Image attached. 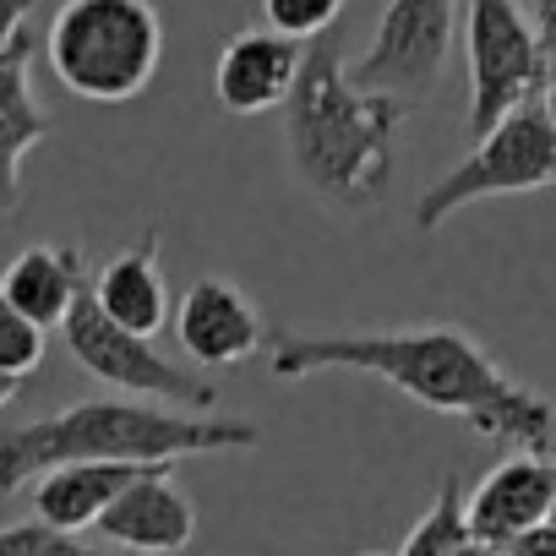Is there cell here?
Returning a JSON list of instances; mask_svg holds the SVG:
<instances>
[{"label":"cell","mask_w":556,"mask_h":556,"mask_svg":"<svg viewBox=\"0 0 556 556\" xmlns=\"http://www.w3.org/2000/svg\"><path fill=\"white\" fill-rule=\"evenodd\" d=\"M267 371L301 382L323 371H361L404 399L464 420L475 437L551 447L556 409L545 393L518 382L469 328L458 323H420V328H355V333H273Z\"/></svg>","instance_id":"1"},{"label":"cell","mask_w":556,"mask_h":556,"mask_svg":"<svg viewBox=\"0 0 556 556\" xmlns=\"http://www.w3.org/2000/svg\"><path fill=\"white\" fill-rule=\"evenodd\" d=\"M409 104L393 93H371L350 77L339 34H317L306 45L295 93L285 104V148L295 180L339 213H366L393 169V137Z\"/></svg>","instance_id":"2"},{"label":"cell","mask_w":556,"mask_h":556,"mask_svg":"<svg viewBox=\"0 0 556 556\" xmlns=\"http://www.w3.org/2000/svg\"><path fill=\"white\" fill-rule=\"evenodd\" d=\"M256 420L180 409L164 399H83L61 415L0 431V496L34 485L45 469L72 458H121V464H180L197 453H245L256 447Z\"/></svg>","instance_id":"3"},{"label":"cell","mask_w":556,"mask_h":556,"mask_svg":"<svg viewBox=\"0 0 556 556\" xmlns=\"http://www.w3.org/2000/svg\"><path fill=\"white\" fill-rule=\"evenodd\" d=\"M50 72L88 104L137 99L164 61V23L153 0H66L45 39Z\"/></svg>","instance_id":"4"},{"label":"cell","mask_w":556,"mask_h":556,"mask_svg":"<svg viewBox=\"0 0 556 556\" xmlns=\"http://www.w3.org/2000/svg\"><path fill=\"white\" fill-rule=\"evenodd\" d=\"M556 186V126L545 115V104H518L513 115H502L491 131H480V142L437 180L420 191L415 202V229H442L453 213L491 202V197H523V191H545Z\"/></svg>","instance_id":"5"},{"label":"cell","mask_w":556,"mask_h":556,"mask_svg":"<svg viewBox=\"0 0 556 556\" xmlns=\"http://www.w3.org/2000/svg\"><path fill=\"white\" fill-rule=\"evenodd\" d=\"M61 339H66L72 361H77L88 377H99V382H110V388H121V393L164 399V404H180V409H213V404H218V382H213V377H197V371L175 366L169 355L153 350L148 333L121 328V323L99 306L93 278L77 290V301H72V312H66V323H61Z\"/></svg>","instance_id":"6"},{"label":"cell","mask_w":556,"mask_h":556,"mask_svg":"<svg viewBox=\"0 0 556 556\" xmlns=\"http://www.w3.org/2000/svg\"><path fill=\"white\" fill-rule=\"evenodd\" d=\"M464 61H469L475 137L491 131L518 104H529L551 77L540 28H534V17H523L518 0H469L464 7Z\"/></svg>","instance_id":"7"},{"label":"cell","mask_w":556,"mask_h":556,"mask_svg":"<svg viewBox=\"0 0 556 556\" xmlns=\"http://www.w3.org/2000/svg\"><path fill=\"white\" fill-rule=\"evenodd\" d=\"M453 28H458V0H388L371 45L350 61V77L361 88L393 93L415 110L442 83Z\"/></svg>","instance_id":"8"},{"label":"cell","mask_w":556,"mask_h":556,"mask_svg":"<svg viewBox=\"0 0 556 556\" xmlns=\"http://www.w3.org/2000/svg\"><path fill=\"white\" fill-rule=\"evenodd\" d=\"M175 339L202 371H229V366H245L267 344V328H262V312L240 295V285L197 278L175 306Z\"/></svg>","instance_id":"9"},{"label":"cell","mask_w":556,"mask_h":556,"mask_svg":"<svg viewBox=\"0 0 556 556\" xmlns=\"http://www.w3.org/2000/svg\"><path fill=\"white\" fill-rule=\"evenodd\" d=\"M301 61H306V39L278 34V28H245L224 45V55L213 66V93L229 115L285 110L295 93Z\"/></svg>","instance_id":"10"},{"label":"cell","mask_w":556,"mask_h":556,"mask_svg":"<svg viewBox=\"0 0 556 556\" xmlns=\"http://www.w3.org/2000/svg\"><path fill=\"white\" fill-rule=\"evenodd\" d=\"M556 502V453L523 447L518 458H502L475 491H469V523L480 551H507L529 523H540Z\"/></svg>","instance_id":"11"},{"label":"cell","mask_w":556,"mask_h":556,"mask_svg":"<svg viewBox=\"0 0 556 556\" xmlns=\"http://www.w3.org/2000/svg\"><path fill=\"white\" fill-rule=\"evenodd\" d=\"M175 464H153L142 469L99 518V534L110 545H131V551H186L197 534V502L180 491V480L169 475Z\"/></svg>","instance_id":"12"},{"label":"cell","mask_w":556,"mask_h":556,"mask_svg":"<svg viewBox=\"0 0 556 556\" xmlns=\"http://www.w3.org/2000/svg\"><path fill=\"white\" fill-rule=\"evenodd\" d=\"M55 121L34 93V34L23 28L0 50V213L23 207V159L50 142Z\"/></svg>","instance_id":"13"},{"label":"cell","mask_w":556,"mask_h":556,"mask_svg":"<svg viewBox=\"0 0 556 556\" xmlns=\"http://www.w3.org/2000/svg\"><path fill=\"white\" fill-rule=\"evenodd\" d=\"M153 464H121V458H72V464H55L34 480V513L61 523L66 534H83V529H99L104 507Z\"/></svg>","instance_id":"14"},{"label":"cell","mask_w":556,"mask_h":556,"mask_svg":"<svg viewBox=\"0 0 556 556\" xmlns=\"http://www.w3.org/2000/svg\"><path fill=\"white\" fill-rule=\"evenodd\" d=\"M93 295L99 306L131 328V333H164L169 323V285H164V262H159V229H148L137 245H126L121 256H110L93 273Z\"/></svg>","instance_id":"15"},{"label":"cell","mask_w":556,"mask_h":556,"mask_svg":"<svg viewBox=\"0 0 556 556\" xmlns=\"http://www.w3.org/2000/svg\"><path fill=\"white\" fill-rule=\"evenodd\" d=\"M88 285V256L83 245H55V240H39L28 251H17L0 273V295L17 301L34 323L45 328H61L77 290Z\"/></svg>","instance_id":"16"},{"label":"cell","mask_w":556,"mask_h":556,"mask_svg":"<svg viewBox=\"0 0 556 556\" xmlns=\"http://www.w3.org/2000/svg\"><path fill=\"white\" fill-rule=\"evenodd\" d=\"M404 556H447V551H480L475 523H469V496L458 485V475H447L431 496V507L420 513V523L404 534L399 545Z\"/></svg>","instance_id":"17"},{"label":"cell","mask_w":556,"mask_h":556,"mask_svg":"<svg viewBox=\"0 0 556 556\" xmlns=\"http://www.w3.org/2000/svg\"><path fill=\"white\" fill-rule=\"evenodd\" d=\"M45 323H34L17 301L0 295V366L12 377H34L45 366Z\"/></svg>","instance_id":"18"},{"label":"cell","mask_w":556,"mask_h":556,"mask_svg":"<svg viewBox=\"0 0 556 556\" xmlns=\"http://www.w3.org/2000/svg\"><path fill=\"white\" fill-rule=\"evenodd\" d=\"M344 17V0H262V23L278 34H295V39H317Z\"/></svg>","instance_id":"19"},{"label":"cell","mask_w":556,"mask_h":556,"mask_svg":"<svg viewBox=\"0 0 556 556\" xmlns=\"http://www.w3.org/2000/svg\"><path fill=\"white\" fill-rule=\"evenodd\" d=\"M0 551L7 556H39V551H77V534H66L61 523L50 518H28V523H12V529H0Z\"/></svg>","instance_id":"20"},{"label":"cell","mask_w":556,"mask_h":556,"mask_svg":"<svg viewBox=\"0 0 556 556\" xmlns=\"http://www.w3.org/2000/svg\"><path fill=\"white\" fill-rule=\"evenodd\" d=\"M28 12H34V0H0V50L28 28Z\"/></svg>","instance_id":"21"},{"label":"cell","mask_w":556,"mask_h":556,"mask_svg":"<svg viewBox=\"0 0 556 556\" xmlns=\"http://www.w3.org/2000/svg\"><path fill=\"white\" fill-rule=\"evenodd\" d=\"M534 28H540V45L556 66V0H534Z\"/></svg>","instance_id":"22"},{"label":"cell","mask_w":556,"mask_h":556,"mask_svg":"<svg viewBox=\"0 0 556 556\" xmlns=\"http://www.w3.org/2000/svg\"><path fill=\"white\" fill-rule=\"evenodd\" d=\"M17 393H23V377H12L7 366H0V409H7V404H12Z\"/></svg>","instance_id":"23"},{"label":"cell","mask_w":556,"mask_h":556,"mask_svg":"<svg viewBox=\"0 0 556 556\" xmlns=\"http://www.w3.org/2000/svg\"><path fill=\"white\" fill-rule=\"evenodd\" d=\"M540 104H545V115H551V126H556V66H551L545 88H540Z\"/></svg>","instance_id":"24"},{"label":"cell","mask_w":556,"mask_h":556,"mask_svg":"<svg viewBox=\"0 0 556 556\" xmlns=\"http://www.w3.org/2000/svg\"><path fill=\"white\" fill-rule=\"evenodd\" d=\"M545 518H551V523H556V502H551V513H545Z\"/></svg>","instance_id":"25"}]
</instances>
